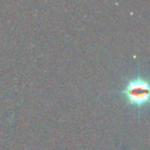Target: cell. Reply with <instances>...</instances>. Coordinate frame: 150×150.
Listing matches in <instances>:
<instances>
[{
	"label": "cell",
	"mask_w": 150,
	"mask_h": 150,
	"mask_svg": "<svg viewBox=\"0 0 150 150\" xmlns=\"http://www.w3.org/2000/svg\"><path fill=\"white\" fill-rule=\"evenodd\" d=\"M119 93L125 97L129 106L140 110L145 107L149 101L150 88L147 78L140 74L137 75L127 80Z\"/></svg>",
	"instance_id": "cell-1"
}]
</instances>
